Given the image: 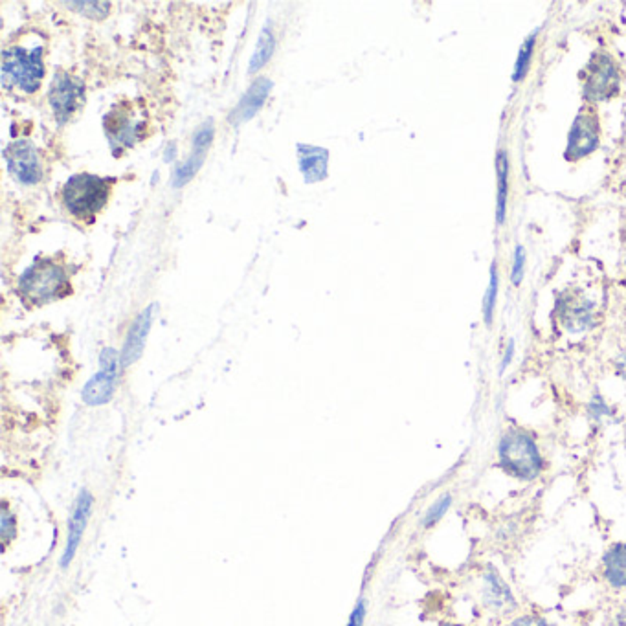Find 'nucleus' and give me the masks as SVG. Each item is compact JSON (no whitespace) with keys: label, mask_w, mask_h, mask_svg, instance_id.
Listing matches in <instances>:
<instances>
[{"label":"nucleus","mask_w":626,"mask_h":626,"mask_svg":"<svg viewBox=\"0 0 626 626\" xmlns=\"http://www.w3.org/2000/svg\"><path fill=\"white\" fill-rule=\"evenodd\" d=\"M274 50H276V37H274V34H272L270 26H266L259 41H258L254 56L250 59V72H258L259 68H263L270 61Z\"/></svg>","instance_id":"nucleus-20"},{"label":"nucleus","mask_w":626,"mask_h":626,"mask_svg":"<svg viewBox=\"0 0 626 626\" xmlns=\"http://www.w3.org/2000/svg\"><path fill=\"white\" fill-rule=\"evenodd\" d=\"M65 268L53 259H37L19 278V294L26 304L43 305L59 299L68 292Z\"/></svg>","instance_id":"nucleus-3"},{"label":"nucleus","mask_w":626,"mask_h":626,"mask_svg":"<svg viewBox=\"0 0 626 626\" xmlns=\"http://www.w3.org/2000/svg\"><path fill=\"white\" fill-rule=\"evenodd\" d=\"M557 318L569 333H584L595 323V304L577 292H564L557 299Z\"/></svg>","instance_id":"nucleus-9"},{"label":"nucleus","mask_w":626,"mask_h":626,"mask_svg":"<svg viewBox=\"0 0 626 626\" xmlns=\"http://www.w3.org/2000/svg\"><path fill=\"white\" fill-rule=\"evenodd\" d=\"M603 577L615 588H626V542H619L610 546L603 557Z\"/></svg>","instance_id":"nucleus-17"},{"label":"nucleus","mask_w":626,"mask_h":626,"mask_svg":"<svg viewBox=\"0 0 626 626\" xmlns=\"http://www.w3.org/2000/svg\"><path fill=\"white\" fill-rule=\"evenodd\" d=\"M211 140H213V122L208 120L194 136V153H192V156H189L184 162V164H180L175 170V175H173V186L175 187L186 186L189 180H192L197 175V171L201 170L202 162L206 158V151L211 146Z\"/></svg>","instance_id":"nucleus-12"},{"label":"nucleus","mask_w":626,"mask_h":626,"mask_svg":"<svg viewBox=\"0 0 626 626\" xmlns=\"http://www.w3.org/2000/svg\"><path fill=\"white\" fill-rule=\"evenodd\" d=\"M496 296H498V270L496 263L491 266V281H488V289L483 297V318L485 323L491 325L495 320V309H496Z\"/></svg>","instance_id":"nucleus-22"},{"label":"nucleus","mask_w":626,"mask_h":626,"mask_svg":"<svg viewBox=\"0 0 626 626\" xmlns=\"http://www.w3.org/2000/svg\"><path fill=\"white\" fill-rule=\"evenodd\" d=\"M500 467L511 478L533 481L543 472V457L538 443L524 428H507L498 445Z\"/></svg>","instance_id":"nucleus-1"},{"label":"nucleus","mask_w":626,"mask_h":626,"mask_svg":"<svg viewBox=\"0 0 626 626\" xmlns=\"http://www.w3.org/2000/svg\"><path fill=\"white\" fill-rule=\"evenodd\" d=\"M505 626H553V624L540 615L527 614V615H520V617L509 621Z\"/></svg>","instance_id":"nucleus-26"},{"label":"nucleus","mask_w":626,"mask_h":626,"mask_svg":"<svg viewBox=\"0 0 626 626\" xmlns=\"http://www.w3.org/2000/svg\"><path fill=\"white\" fill-rule=\"evenodd\" d=\"M4 155L12 175L19 182L26 186H34L41 180L43 166L39 160V153L28 140L12 142Z\"/></svg>","instance_id":"nucleus-10"},{"label":"nucleus","mask_w":626,"mask_h":626,"mask_svg":"<svg viewBox=\"0 0 626 626\" xmlns=\"http://www.w3.org/2000/svg\"><path fill=\"white\" fill-rule=\"evenodd\" d=\"M139 129L140 123H132L131 116L127 111H122V107H118V113L113 111L105 118V131L108 134V139H111L115 144H125V146H132L139 139Z\"/></svg>","instance_id":"nucleus-18"},{"label":"nucleus","mask_w":626,"mask_h":626,"mask_svg":"<svg viewBox=\"0 0 626 626\" xmlns=\"http://www.w3.org/2000/svg\"><path fill=\"white\" fill-rule=\"evenodd\" d=\"M481 597H483V605L498 614H509L511 610L516 608V601L509 590V586L505 584V581L498 575V571L495 567L488 566L487 571L483 574L481 579Z\"/></svg>","instance_id":"nucleus-13"},{"label":"nucleus","mask_w":626,"mask_h":626,"mask_svg":"<svg viewBox=\"0 0 626 626\" xmlns=\"http://www.w3.org/2000/svg\"><path fill=\"white\" fill-rule=\"evenodd\" d=\"M43 77V48H36L32 52L13 48L4 53L3 81L6 87H17L26 94H32L39 89Z\"/></svg>","instance_id":"nucleus-4"},{"label":"nucleus","mask_w":626,"mask_h":626,"mask_svg":"<svg viewBox=\"0 0 626 626\" xmlns=\"http://www.w3.org/2000/svg\"><path fill=\"white\" fill-rule=\"evenodd\" d=\"M450 505H452V496L450 495H443L440 500H435V503L424 514L423 527H433L435 524H438L443 519V516L447 514Z\"/></svg>","instance_id":"nucleus-23"},{"label":"nucleus","mask_w":626,"mask_h":626,"mask_svg":"<svg viewBox=\"0 0 626 626\" xmlns=\"http://www.w3.org/2000/svg\"><path fill=\"white\" fill-rule=\"evenodd\" d=\"M15 533V519L13 516L8 514V509L4 507L3 511V536H4V542H8V536Z\"/></svg>","instance_id":"nucleus-28"},{"label":"nucleus","mask_w":626,"mask_h":626,"mask_svg":"<svg viewBox=\"0 0 626 626\" xmlns=\"http://www.w3.org/2000/svg\"><path fill=\"white\" fill-rule=\"evenodd\" d=\"M535 43H536V32L533 36H529L520 48L519 59H516L514 72H512L514 83H519V81H522L527 75L529 67H531V59H533V52H535Z\"/></svg>","instance_id":"nucleus-21"},{"label":"nucleus","mask_w":626,"mask_h":626,"mask_svg":"<svg viewBox=\"0 0 626 626\" xmlns=\"http://www.w3.org/2000/svg\"><path fill=\"white\" fill-rule=\"evenodd\" d=\"M512 355H514V340H509L507 344V349H505V355H503V361H502V368H500V373L505 371V368L511 364L512 361Z\"/></svg>","instance_id":"nucleus-29"},{"label":"nucleus","mask_w":626,"mask_h":626,"mask_svg":"<svg viewBox=\"0 0 626 626\" xmlns=\"http://www.w3.org/2000/svg\"><path fill=\"white\" fill-rule=\"evenodd\" d=\"M272 91V81L270 79H258L252 83V87L244 92V96L241 98L239 105L234 108V113L230 116V122L239 125L249 122L256 116V113L261 111V107L265 103V99L268 98V92Z\"/></svg>","instance_id":"nucleus-16"},{"label":"nucleus","mask_w":626,"mask_h":626,"mask_svg":"<svg viewBox=\"0 0 626 626\" xmlns=\"http://www.w3.org/2000/svg\"><path fill=\"white\" fill-rule=\"evenodd\" d=\"M120 357L113 347H107L99 355V371L85 384L81 397L89 406H103L115 397L118 380Z\"/></svg>","instance_id":"nucleus-7"},{"label":"nucleus","mask_w":626,"mask_h":626,"mask_svg":"<svg viewBox=\"0 0 626 626\" xmlns=\"http://www.w3.org/2000/svg\"><path fill=\"white\" fill-rule=\"evenodd\" d=\"M83 83H79L75 77L67 72L56 74L48 92V101L59 125H65L74 116L79 103L83 101Z\"/></svg>","instance_id":"nucleus-8"},{"label":"nucleus","mask_w":626,"mask_h":626,"mask_svg":"<svg viewBox=\"0 0 626 626\" xmlns=\"http://www.w3.org/2000/svg\"><path fill=\"white\" fill-rule=\"evenodd\" d=\"M582 94L588 101H606L617 96L621 72L615 59L606 52H597L581 72Z\"/></svg>","instance_id":"nucleus-5"},{"label":"nucleus","mask_w":626,"mask_h":626,"mask_svg":"<svg viewBox=\"0 0 626 626\" xmlns=\"http://www.w3.org/2000/svg\"><path fill=\"white\" fill-rule=\"evenodd\" d=\"M108 195H111V180L79 173L65 184L61 201L74 219L92 223L94 217L105 208Z\"/></svg>","instance_id":"nucleus-2"},{"label":"nucleus","mask_w":626,"mask_h":626,"mask_svg":"<svg viewBox=\"0 0 626 626\" xmlns=\"http://www.w3.org/2000/svg\"><path fill=\"white\" fill-rule=\"evenodd\" d=\"M92 502H94L92 495L87 491V488H83V491H81L79 496L75 498L74 511H72V516H70V520H68L67 546H65V551L61 555V566L63 567L70 566V562L74 560V557L77 553L81 540H83V533L87 529L91 512H92Z\"/></svg>","instance_id":"nucleus-11"},{"label":"nucleus","mask_w":626,"mask_h":626,"mask_svg":"<svg viewBox=\"0 0 626 626\" xmlns=\"http://www.w3.org/2000/svg\"><path fill=\"white\" fill-rule=\"evenodd\" d=\"M496 173H498V201H496V221L503 225L507 213V197H509V156L505 151H498L496 156Z\"/></svg>","instance_id":"nucleus-19"},{"label":"nucleus","mask_w":626,"mask_h":626,"mask_svg":"<svg viewBox=\"0 0 626 626\" xmlns=\"http://www.w3.org/2000/svg\"><path fill=\"white\" fill-rule=\"evenodd\" d=\"M297 164L304 173L307 184H316L328 178V164H329V151L316 146L297 144Z\"/></svg>","instance_id":"nucleus-15"},{"label":"nucleus","mask_w":626,"mask_h":626,"mask_svg":"<svg viewBox=\"0 0 626 626\" xmlns=\"http://www.w3.org/2000/svg\"><path fill=\"white\" fill-rule=\"evenodd\" d=\"M364 619H366V603L361 598V601L355 606V610L351 612L347 626H364Z\"/></svg>","instance_id":"nucleus-27"},{"label":"nucleus","mask_w":626,"mask_h":626,"mask_svg":"<svg viewBox=\"0 0 626 626\" xmlns=\"http://www.w3.org/2000/svg\"><path fill=\"white\" fill-rule=\"evenodd\" d=\"M155 305H149L147 309H144L139 318L134 320V323L131 325V329H129V335L125 338V344H123V349H122V355H120V364L123 368L134 364L136 361H139L142 357V353H144V347H146V340H147V335H149V329H151V323H153V313H155Z\"/></svg>","instance_id":"nucleus-14"},{"label":"nucleus","mask_w":626,"mask_h":626,"mask_svg":"<svg viewBox=\"0 0 626 626\" xmlns=\"http://www.w3.org/2000/svg\"><path fill=\"white\" fill-rule=\"evenodd\" d=\"M598 142H601L598 118L593 108H582L569 129L564 158L569 162L582 160L598 149Z\"/></svg>","instance_id":"nucleus-6"},{"label":"nucleus","mask_w":626,"mask_h":626,"mask_svg":"<svg viewBox=\"0 0 626 626\" xmlns=\"http://www.w3.org/2000/svg\"><path fill=\"white\" fill-rule=\"evenodd\" d=\"M615 371H617V375L626 383V353H622V355L617 357V361H615Z\"/></svg>","instance_id":"nucleus-30"},{"label":"nucleus","mask_w":626,"mask_h":626,"mask_svg":"<svg viewBox=\"0 0 626 626\" xmlns=\"http://www.w3.org/2000/svg\"><path fill=\"white\" fill-rule=\"evenodd\" d=\"M67 6L68 8H75V10L83 8V10H81V13H85L87 17L98 19V20L107 17L108 15V8H111V4H108V3H70Z\"/></svg>","instance_id":"nucleus-24"},{"label":"nucleus","mask_w":626,"mask_h":626,"mask_svg":"<svg viewBox=\"0 0 626 626\" xmlns=\"http://www.w3.org/2000/svg\"><path fill=\"white\" fill-rule=\"evenodd\" d=\"M524 268H526V250L522 244H519L514 250V258H512V270H511V281L512 285L519 287L524 280Z\"/></svg>","instance_id":"nucleus-25"},{"label":"nucleus","mask_w":626,"mask_h":626,"mask_svg":"<svg viewBox=\"0 0 626 626\" xmlns=\"http://www.w3.org/2000/svg\"><path fill=\"white\" fill-rule=\"evenodd\" d=\"M615 626H626V610L621 612V614H617V617H615Z\"/></svg>","instance_id":"nucleus-31"},{"label":"nucleus","mask_w":626,"mask_h":626,"mask_svg":"<svg viewBox=\"0 0 626 626\" xmlns=\"http://www.w3.org/2000/svg\"><path fill=\"white\" fill-rule=\"evenodd\" d=\"M443 626H463V624H454V622H447V624H443Z\"/></svg>","instance_id":"nucleus-32"}]
</instances>
